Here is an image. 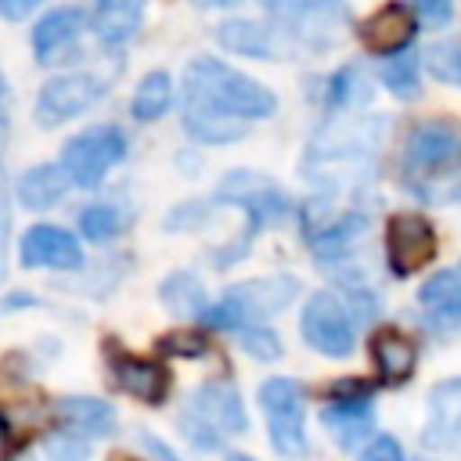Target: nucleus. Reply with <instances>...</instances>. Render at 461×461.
<instances>
[{
  "instance_id": "obj_16",
  "label": "nucleus",
  "mask_w": 461,
  "mask_h": 461,
  "mask_svg": "<svg viewBox=\"0 0 461 461\" xmlns=\"http://www.w3.org/2000/svg\"><path fill=\"white\" fill-rule=\"evenodd\" d=\"M371 360H375V371L382 375V382L389 385H400L414 375L418 367V346L396 331V328H382L375 339H371Z\"/></svg>"
},
{
  "instance_id": "obj_27",
  "label": "nucleus",
  "mask_w": 461,
  "mask_h": 461,
  "mask_svg": "<svg viewBox=\"0 0 461 461\" xmlns=\"http://www.w3.org/2000/svg\"><path fill=\"white\" fill-rule=\"evenodd\" d=\"M382 79H385V86L396 94V97H403V101H411V97H418V54H396V58H389L385 65H382Z\"/></svg>"
},
{
  "instance_id": "obj_40",
  "label": "nucleus",
  "mask_w": 461,
  "mask_h": 461,
  "mask_svg": "<svg viewBox=\"0 0 461 461\" xmlns=\"http://www.w3.org/2000/svg\"><path fill=\"white\" fill-rule=\"evenodd\" d=\"M112 461H137V457H130V454H112Z\"/></svg>"
},
{
  "instance_id": "obj_18",
  "label": "nucleus",
  "mask_w": 461,
  "mask_h": 461,
  "mask_svg": "<svg viewBox=\"0 0 461 461\" xmlns=\"http://www.w3.org/2000/svg\"><path fill=\"white\" fill-rule=\"evenodd\" d=\"M86 25V14L79 7H54L47 11L36 29H32V50H36V61H50L54 54H61Z\"/></svg>"
},
{
  "instance_id": "obj_39",
  "label": "nucleus",
  "mask_w": 461,
  "mask_h": 461,
  "mask_svg": "<svg viewBox=\"0 0 461 461\" xmlns=\"http://www.w3.org/2000/svg\"><path fill=\"white\" fill-rule=\"evenodd\" d=\"M4 238H7V230H0V281H4V270H7V263H4Z\"/></svg>"
},
{
  "instance_id": "obj_33",
  "label": "nucleus",
  "mask_w": 461,
  "mask_h": 461,
  "mask_svg": "<svg viewBox=\"0 0 461 461\" xmlns=\"http://www.w3.org/2000/svg\"><path fill=\"white\" fill-rule=\"evenodd\" d=\"M360 461H403V447H400L393 436H375V439L364 447Z\"/></svg>"
},
{
  "instance_id": "obj_31",
  "label": "nucleus",
  "mask_w": 461,
  "mask_h": 461,
  "mask_svg": "<svg viewBox=\"0 0 461 461\" xmlns=\"http://www.w3.org/2000/svg\"><path fill=\"white\" fill-rule=\"evenodd\" d=\"M241 346L249 357H259V360H277L281 357V339L270 331V328H241Z\"/></svg>"
},
{
  "instance_id": "obj_8",
  "label": "nucleus",
  "mask_w": 461,
  "mask_h": 461,
  "mask_svg": "<svg viewBox=\"0 0 461 461\" xmlns=\"http://www.w3.org/2000/svg\"><path fill=\"white\" fill-rule=\"evenodd\" d=\"M436 230L425 216L418 212H396L385 223V259L396 277L418 274L432 256H436Z\"/></svg>"
},
{
  "instance_id": "obj_28",
  "label": "nucleus",
  "mask_w": 461,
  "mask_h": 461,
  "mask_svg": "<svg viewBox=\"0 0 461 461\" xmlns=\"http://www.w3.org/2000/svg\"><path fill=\"white\" fill-rule=\"evenodd\" d=\"M425 65H429V72H432L436 79L461 86V43H457V40L432 43V47L425 50Z\"/></svg>"
},
{
  "instance_id": "obj_1",
  "label": "nucleus",
  "mask_w": 461,
  "mask_h": 461,
  "mask_svg": "<svg viewBox=\"0 0 461 461\" xmlns=\"http://www.w3.org/2000/svg\"><path fill=\"white\" fill-rule=\"evenodd\" d=\"M184 97L216 115L241 119V122L267 119L277 108V97L263 83L249 79L245 72H238L216 58H194L184 68Z\"/></svg>"
},
{
  "instance_id": "obj_42",
  "label": "nucleus",
  "mask_w": 461,
  "mask_h": 461,
  "mask_svg": "<svg viewBox=\"0 0 461 461\" xmlns=\"http://www.w3.org/2000/svg\"><path fill=\"white\" fill-rule=\"evenodd\" d=\"M0 450H4V421H0Z\"/></svg>"
},
{
  "instance_id": "obj_29",
  "label": "nucleus",
  "mask_w": 461,
  "mask_h": 461,
  "mask_svg": "<svg viewBox=\"0 0 461 461\" xmlns=\"http://www.w3.org/2000/svg\"><path fill=\"white\" fill-rule=\"evenodd\" d=\"M364 97H367V79L357 65H346L331 76V83H328V101L331 104H357Z\"/></svg>"
},
{
  "instance_id": "obj_41",
  "label": "nucleus",
  "mask_w": 461,
  "mask_h": 461,
  "mask_svg": "<svg viewBox=\"0 0 461 461\" xmlns=\"http://www.w3.org/2000/svg\"><path fill=\"white\" fill-rule=\"evenodd\" d=\"M230 461H252V457H245V454H230Z\"/></svg>"
},
{
  "instance_id": "obj_35",
  "label": "nucleus",
  "mask_w": 461,
  "mask_h": 461,
  "mask_svg": "<svg viewBox=\"0 0 461 461\" xmlns=\"http://www.w3.org/2000/svg\"><path fill=\"white\" fill-rule=\"evenodd\" d=\"M32 11H36V0H0L4 18H29Z\"/></svg>"
},
{
  "instance_id": "obj_26",
  "label": "nucleus",
  "mask_w": 461,
  "mask_h": 461,
  "mask_svg": "<svg viewBox=\"0 0 461 461\" xmlns=\"http://www.w3.org/2000/svg\"><path fill=\"white\" fill-rule=\"evenodd\" d=\"M76 223H79V230H83L90 241H108V238H115V234L122 230L126 216H122L115 205H108V202H94V205L79 209Z\"/></svg>"
},
{
  "instance_id": "obj_9",
  "label": "nucleus",
  "mask_w": 461,
  "mask_h": 461,
  "mask_svg": "<svg viewBox=\"0 0 461 461\" xmlns=\"http://www.w3.org/2000/svg\"><path fill=\"white\" fill-rule=\"evenodd\" d=\"M457 155V133L454 126H447L443 119H429L418 122L407 133L403 144V173L411 180H425V176H439V169H447Z\"/></svg>"
},
{
  "instance_id": "obj_20",
  "label": "nucleus",
  "mask_w": 461,
  "mask_h": 461,
  "mask_svg": "<svg viewBox=\"0 0 461 461\" xmlns=\"http://www.w3.org/2000/svg\"><path fill=\"white\" fill-rule=\"evenodd\" d=\"M14 191H18V202L25 209H50V205H58L65 198L68 176H65L61 166H50V162L47 166H32V169L22 173Z\"/></svg>"
},
{
  "instance_id": "obj_5",
  "label": "nucleus",
  "mask_w": 461,
  "mask_h": 461,
  "mask_svg": "<svg viewBox=\"0 0 461 461\" xmlns=\"http://www.w3.org/2000/svg\"><path fill=\"white\" fill-rule=\"evenodd\" d=\"M216 198L227 202V205H238V209L245 212L241 252L249 249L252 234H256L267 220H277V216L288 212V198H285V191H281L274 180H267V176H259V173H249V169H234V173H227V176L220 180V187H216Z\"/></svg>"
},
{
  "instance_id": "obj_17",
  "label": "nucleus",
  "mask_w": 461,
  "mask_h": 461,
  "mask_svg": "<svg viewBox=\"0 0 461 461\" xmlns=\"http://www.w3.org/2000/svg\"><path fill=\"white\" fill-rule=\"evenodd\" d=\"M112 371H115V382L144 400V403H162L166 393H169V375L155 364V360H140V357H126V353H115L112 357Z\"/></svg>"
},
{
  "instance_id": "obj_12",
  "label": "nucleus",
  "mask_w": 461,
  "mask_h": 461,
  "mask_svg": "<svg viewBox=\"0 0 461 461\" xmlns=\"http://www.w3.org/2000/svg\"><path fill=\"white\" fill-rule=\"evenodd\" d=\"M421 443L429 450H450L461 443V378H447L432 385Z\"/></svg>"
},
{
  "instance_id": "obj_34",
  "label": "nucleus",
  "mask_w": 461,
  "mask_h": 461,
  "mask_svg": "<svg viewBox=\"0 0 461 461\" xmlns=\"http://www.w3.org/2000/svg\"><path fill=\"white\" fill-rule=\"evenodd\" d=\"M184 432H187V439L194 443V447H205V450H212L220 439H216V432L198 418V414H187L184 418Z\"/></svg>"
},
{
  "instance_id": "obj_11",
  "label": "nucleus",
  "mask_w": 461,
  "mask_h": 461,
  "mask_svg": "<svg viewBox=\"0 0 461 461\" xmlns=\"http://www.w3.org/2000/svg\"><path fill=\"white\" fill-rule=\"evenodd\" d=\"M324 425H328V432L335 436V443L339 447H357L367 432H371V393H367V385H360V382H342V385H335V400H331V407H324Z\"/></svg>"
},
{
  "instance_id": "obj_2",
  "label": "nucleus",
  "mask_w": 461,
  "mask_h": 461,
  "mask_svg": "<svg viewBox=\"0 0 461 461\" xmlns=\"http://www.w3.org/2000/svg\"><path fill=\"white\" fill-rule=\"evenodd\" d=\"M299 292V281L288 274H274V277H259V281H245L238 288H230L216 306L202 310V324L209 328H249L252 317H270L277 310H285Z\"/></svg>"
},
{
  "instance_id": "obj_32",
  "label": "nucleus",
  "mask_w": 461,
  "mask_h": 461,
  "mask_svg": "<svg viewBox=\"0 0 461 461\" xmlns=\"http://www.w3.org/2000/svg\"><path fill=\"white\" fill-rule=\"evenodd\" d=\"M158 346L166 353H176V357H202L205 353V335L198 331H169L158 339Z\"/></svg>"
},
{
  "instance_id": "obj_15",
  "label": "nucleus",
  "mask_w": 461,
  "mask_h": 461,
  "mask_svg": "<svg viewBox=\"0 0 461 461\" xmlns=\"http://www.w3.org/2000/svg\"><path fill=\"white\" fill-rule=\"evenodd\" d=\"M421 310L429 313V324H436L439 331H454L461 328V274L457 270H439L432 274L421 292H418Z\"/></svg>"
},
{
  "instance_id": "obj_24",
  "label": "nucleus",
  "mask_w": 461,
  "mask_h": 461,
  "mask_svg": "<svg viewBox=\"0 0 461 461\" xmlns=\"http://www.w3.org/2000/svg\"><path fill=\"white\" fill-rule=\"evenodd\" d=\"M173 104V79L169 72H148L137 90H133V101H130V112L133 119L140 122H151V119H162Z\"/></svg>"
},
{
  "instance_id": "obj_25",
  "label": "nucleus",
  "mask_w": 461,
  "mask_h": 461,
  "mask_svg": "<svg viewBox=\"0 0 461 461\" xmlns=\"http://www.w3.org/2000/svg\"><path fill=\"white\" fill-rule=\"evenodd\" d=\"M158 299L173 310V313H184V317H202V306H205V288L202 281L191 274V270H176L169 274L162 285H158Z\"/></svg>"
},
{
  "instance_id": "obj_21",
  "label": "nucleus",
  "mask_w": 461,
  "mask_h": 461,
  "mask_svg": "<svg viewBox=\"0 0 461 461\" xmlns=\"http://www.w3.org/2000/svg\"><path fill=\"white\" fill-rule=\"evenodd\" d=\"M216 40L234 50V54H245V58H274L277 47H274V29L263 25V22H252V18H230L216 29Z\"/></svg>"
},
{
  "instance_id": "obj_4",
  "label": "nucleus",
  "mask_w": 461,
  "mask_h": 461,
  "mask_svg": "<svg viewBox=\"0 0 461 461\" xmlns=\"http://www.w3.org/2000/svg\"><path fill=\"white\" fill-rule=\"evenodd\" d=\"M259 403L267 414L270 443L285 457H303L306 454V403H303V385L295 378H267L259 385Z\"/></svg>"
},
{
  "instance_id": "obj_37",
  "label": "nucleus",
  "mask_w": 461,
  "mask_h": 461,
  "mask_svg": "<svg viewBox=\"0 0 461 461\" xmlns=\"http://www.w3.org/2000/svg\"><path fill=\"white\" fill-rule=\"evenodd\" d=\"M140 447H144V450H151V454H155V457H162V461H176V454H173L162 439H155V436H148V432H140Z\"/></svg>"
},
{
  "instance_id": "obj_19",
  "label": "nucleus",
  "mask_w": 461,
  "mask_h": 461,
  "mask_svg": "<svg viewBox=\"0 0 461 461\" xmlns=\"http://www.w3.org/2000/svg\"><path fill=\"white\" fill-rule=\"evenodd\" d=\"M140 18H144V7L133 4V0H104L97 11H94V32L104 47H122L137 36L140 29Z\"/></svg>"
},
{
  "instance_id": "obj_13",
  "label": "nucleus",
  "mask_w": 461,
  "mask_h": 461,
  "mask_svg": "<svg viewBox=\"0 0 461 461\" xmlns=\"http://www.w3.org/2000/svg\"><path fill=\"white\" fill-rule=\"evenodd\" d=\"M418 32V14L407 4H385L360 22V40L371 54H396Z\"/></svg>"
},
{
  "instance_id": "obj_10",
  "label": "nucleus",
  "mask_w": 461,
  "mask_h": 461,
  "mask_svg": "<svg viewBox=\"0 0 461 461\" xmlns=\"http://www.w3.org/2000/svg\"><path fill=\"white\" fill-rule=\"evenodd\" d=\"M18 259L29 270H40V267H47V270H79L83 267V249L68 230L50 227V223H36L22 234Z\"/></svg>"
},
{
  "instance_id": "obj_6",
  "label": "nucleus",
  "mask_w": 461,
  "mask_h": 461,
  "mask_svg": "<svg viewBox=\"0 0 461 461\" xmlns=\"http://www.w3.org/2000/svg\"><path fill=\"white\" fill-rule=\"evenodd\" d=\"M299 331L324 357H349L357 346L353 313L346 310V303L335 292H313L306 299L303 317H299Z\"/></svg>"
},
{
  "instance_id": "obj_38",
  "label": "nucleus",
  "mask_w": 461,
  "mask_h": 461,
  "mask_svg": "<svg viewBox=\"0 0 461 461\" xmlns=\"http://www.w3.org/2000/svg\"><path fill=\"white\" fill-rule=\"evenodd\" d=\"M7 191H4V169H0V230H7Z\"/></svg>"
},
{
  "instance_id": "obj_22",
  "label": "nucleus",
  "mask_w": 461,
  "mask_h": 461,
  "mask_svg": "<svg viewBox=\"0 0 461 461\" xmlns=\"http://www.w3.org/2000/svg\"><path fill=\"white\" fill-rule=\"evenodd\" d=\"M58 418L72 432H90V436H108L115 429V411L97 396H65V400H58Z\"/></svg>"
},
{
  "instance_id": "obj_3",
  "label": "nucleus",
  "mask_w": 461,
  "mask_h": 461,
  "mask_svg": "<svg viewBox=\"0 0 461 461\" xmlns=\"http://www.w3.org/2000/svg\"><path fill=\"white\" fill-rule=\"evenodd\" d=\"M126 155V133L112 122L86 126L61 148V169L76 187H97L115 162Z\"/></svg>"
},
{
  "instance_id": "obj_36",
  "label": "nucleus",
  "mask_w": 461,
  "mask_h": 461,
  "mask_svg": "<svg viewBox=\"0 0 461 461\" xmlns=\"http://www.w3.org/2000/svg\"><path fill=\"white\" fill-rule=\"evenodd\" d=\"M414 14L418 18H432V22H447L450 18V4H418Z\"/></svg>"
},
{
  "instance_id": "obj_14",
  "label": "nucleus",
  "mask_w": 461,
  "mask_h": 461,
  "mask_svg": "<svg viewBox=\"0 0 461 461\" xmlns=\"http://www.w3.org/2000/svg\"><path fill=\"white\" fill-rule=\"evenodd\" d=\"M191 403H194V414L209 429H230V432H245L249 429L241 396H238V389L230 382H205L202 389H194Z\"/></svg>"
},
{
  "instance_id": "obj_30",
  "label": "nucleus",
  "mask_w": 461,
  "mask_h": 461,
  "mask_svg": "<svg viewBox=\"0 0 461 461\" xmlns=\"http://www.w3.org/2000/svg\"><path fill=\"white\" fill-rule=\"evenodd\" d=\"M43 454H47V461H86L90 443L79 432H50L43 439Z\"/></svg>"
},
{
  "instance_id": "obj_7",
  "label": "nucleus",
  "mask_w": 461,
  "mask_h": 461,
  "mask_svg": "<svg viewBox=\"0 0 461 461\" xmlns=\"http://www.w3.org/2000/svg\"><path fill=\"white\" fill-rule=\"evenodd\" d=\"M104 97V79L90 76V72H65L54 76L40 86L36 97V122L40 126H58L65 119L83 115L86 108H94Z\"/></svg>"
},
{
  "instance_id": "obj_23",
  "label": "nucleus",
  "mask_w": 461,
  "mask_h": 461,
  "mask_svg": "<svg viewBox=\"0 0 461 461\" xmlns=\"http://www.w3.org/2000/svg\"><path fill=\"white\" fill-rule=\"evenodd\" d=\"M180 112H184V130L194 140H202V144H230V140H238L245 133V122L241 119L216 115V112H209V108H202V104H194L187 97H184V108Z\"/></svg>"
}]
</instances>
